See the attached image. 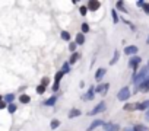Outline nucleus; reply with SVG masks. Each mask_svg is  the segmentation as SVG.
I'll return each mask as SVG.
<instances>
[{"label":"nucleus","mask_w":149,"mask_h":131,"mask_svg":"<svg viewBox=\"0 0 149 131\" xmlns=\"http://www.w3.org/2000/svg\"><path fill=\"white\" fill-rule=\"evenodd\" d=\"M82 98H83L85 100H91V99H94V98H95V87L91 86V87H89V90H88V93H85Z\"/></svg>","instance_id":"6e6552de"},{"label":"nucleus","mask_w":149,"mask_h":131,"mask_svg":"<svg viewBox=\"0 0 149 131\" xmlns=\"http://www.w3.org/2000/svg\"><path fill=\"white\" fill-rule=\"evenodd\" d=\"M4 108H7V103L4 102V100H2V102H0V109H4Z\"/></svg>","instance_id":"f704fd0d"},{"label":"nucleus","mask_w":149,"mask_h":131,"mask_svg":"<svg viewBox=\"0 0 149 131\" xmlns=\"http://www.w3.org/2000/svg\"><path fill=\"white\" fill-rule=\"evenodd\" d=\"M136 53H137V47L136 45H129V47L124 48V54H127V56H134Z\"/></svg>","instance_id":"9d476101"},{"label":"nucleus","mask_w":149,"mask_h":131,"mask_svg":"<svg viewBox=\"0 0 149 131\" xmlns=\"http://www.w3.org/2000/svg\"><path fill=\"white\" fill-rule=\"evenodd\" d=\"M3 99H4V102H6L7 105H10V103H13V100H15V95L13 93H7Z\"/></svg>","instance_id":"f3484780"},{"label":"nucleus","mask_w":149,"mask_h":131,"mask_svg":"<svg viewBox=\"0 0 149 131\" xmlns=\"http://www.w3.org/2000/svg\"><path fill=\"white\" fill-rule=\"evenodd\" d=\"M118 57H120V54H118V51H116V53H114V58H113V60L110 61V64H114V63L118 60Z\"/></svg>","instance_id":"2f4dec72"},{"label":"nucleus","mask_w":149,"mask_h":131,"mask_svg":"<svg viewBox=\"0 0 149 131\" xmlns=\"http://www.w3.org/2000/svg\"><path fill=\"white\" fill-rule=\"evenodd\" d=\"M61 39L63 41H70V34L67 31H63L61 32Z\"/></svg>","instance_id":"b1692460"},{"label":"nucleus","mask_w":149,"mask_h":131,"mask_svg":"<svg viewBox=\"0 0 149 131\" xmlns=\"http://www.w3.org/2000/svg\"><path fill=\"white\" fill-rule=\"evenodd\" d=\"M79 53H73L72 54V56H70V60H69V64L70 66H72V64H75V63H76L78 61V58H79Z\"/></svg>","instance_id":"6ab92c4d"},{"label":"nucleus","mask_w":149,"mask_h":131,"mask_svg":"<svg viewBox=\"0 0 149 131\" xmlns=\"http://www.w3.org/2000/svg\"><path fill=\"white\" fill-rule=\"evenodd\" d=\"M79 12H80V15H82V16H85V15H86V12H88V7H85V6H80Z\"/></svg>","instance_id":"473e14b6"},{"label":"nucleus","mask_w":149,"mask_h":131,"mask_svg":"<svg viewBox=\"0 0 149 131\" xmlns=\"http://www.w3.org/2000/svg\"><path fill=\"white\" fill-rule=\"evenodd\" d=\"M148 67H149V61H148Z\"/></svg>","instance_id":"a19ab883"},{"label":"nucleus","mask_w":149,"mask_h":131,"mask_svg":"<svg viewBox=\"0 0 149 131\" xmlns=\"http://www.w3.org/2000/svg\"><path fill=\"white\" fill-rule=\"evenodd\" d=\"M136 109L139 111H148L149 109V100H145V102H140V103H136Z\"/></svg>","instance_id":"f8f14e48"},{"label":"nucleus","mask_w":149,"mask_h":131,"mask_svg":"<svg viewBox=\"0 0 149 131\" xmlns=\"http://www.w3.org/2000/svg\"><path fill=\"white\" fill-rule=\"evenodd\" d=\"M111 15H113V21H114V23H117L118 22V15L116 10H111Z\"/></svg>","instance_id":"bb28decb"},{"label":"nucleus","mask_w":149,"mask_h":131,"mask_svg":"<svg viewBox=\"0 0 149 131\" xmlns=\"http://www.w3.org/2000/svg\"><path fill=\"white\" fill-rule=\"evenodd\" d=\"M61 77H63V73H61V72H57V73H56V77H54V82H56V84H60Z\"/></svg>","instance_id":"412c9836"},{"label":"nucleus","mask_w":149,"mask_h":131,"mask_svg":"<svg viewBox=\"0 0 149 131\" xmlns=\"http://www.w3.org/2000/svg\"><path fill=\"white\" fill-rule=\"evenodd\" d=\"M118 130H120L118 124H111V122L104 124V131H118Z\"/></svg>","instance_id":"1a4fd4ad"},{"label":"nucleus","mask_w":149,"mask_h":131,"mask_svg":"<svg viewBox=\"0 0 149 131\" xmlns=\"http://www.w3.org/2000/svg\"><path fill=\"white\" fill-rule=\"evenodd\" d=\"M69 67H70V64H69V63H64V64H63V67H61V73H63V74L69 73V72H70V69H69Z\"/></svg>","instance_id":"5701e85b"},{"label":"nucleus","mask_w":149,"mask_h":131,"mask_svg":"<svg viewBox=\"0 0 149 131\" xmlns=\"http://www.w3.org/2000/svg\"><path fill=\"white\" fill-rule=\"evenodd\" d=\"M148 44H149V38H148Z\"/></svg>","instance_id":"ea45409f"},{"label":"nucleus","mask_w":149,"mask_h":131,"mask_svg":"<svg viewBox=\"0 0 149 131\" xmlns=\"http://www.w3.org/2000/svg\"><path fill=\"white\" fill-rule=\"evenodd\" d=\"M56 102H57V96H56V95H53L51 98H48V99L45 100V102H44V105H45V106H53Z\"/></svg>","instance_id":"2eb2a0df"},{"label":"nucleus","mask_w":149,"mask_h":131,"mask_svg":"<svg viewBox=\"0 0 149 131\" xmlns=\"http://www.w3.org/2000/svg\"><path fill=\"white\" fill-rule=\"evenodd\" d=\"M108 89H110V83H101V84H98V86L95 87V92L97 93L104 95V93H107Z\"/></svg>","instance_id":"39448f33"},{"label":"nucleus","mask_w":149,"mask_h":131,"mask_svg":"<svg viewBox=\"0 0 149 131\" xmlns=\"http://www.w3.org/2000/svg\"><path fill=\"white\" fill-rule=\"evenodd\" d=\"M140 63H142V57H132V58H130V61H129V66L130 67H132V69L134 70V73H136V70H137V66L140 64Z\"/></svg>","instance_id":"7ed1b4c3"},{"label":"nucleus","mask_w":149,"mask_h":131,"mask_svg":"<svg viewBox=\"0 0 149 131\" xmlns=\"http://www.w3.org/2000/svg\"><path fill=\"white\" fill-rule=\"evenodd\" d=\"M59 125H60V121H59V119H53V121L50 122L51 130H56V128H59Z\"/></svg>","instance_id":"aec40b11"},{"label":"nucleus","mask_w":149,"mask_h":131,"mask_svg":"<svg viewBox=\"0 0 149 131\" xmlns=\"http://www.w3.org/2000/svg\"><path fill=\"white\" fill-rule=\"evenodd\" d=\"M45 90H47V87H44V86H41V84H40V86L38 87H37V92H38V93L40 95H42V93H44V92Z\"/></svg>","instance_id":"c85d7f7f"},{"label":"nucleus","mask_w":149,"mask_h":131,"mask_svg":"<svg viewBox=\"0 0 149 131\" xmlns=\"http://www.w3.org/2000/svg\"><path fill=\"white\" fill-rule=\"evenodd\" d=\"M145 119H146V121H149V109H148V111H146V115H145Z\"/></svg>","instance_id":"c9c22d12"},{"label":"nucleus","mask_w":149,"mask_h":131,"mask_svg":"<svg viewBox=\"0 0 149 131\" xmlns=\"http://www.w3.org/2000/svg\"><path fill=\"white\" fill-rule=\"evenodd\" d=\"M104 124H105V122L102 121V119H95V121L91 122V125L88 127V131H94L97 127H99V125H104Z\"/></svg>","instance_id":"9b49d317"},{"label":"nucleus","mask_w":149,"mask_h":131,"mask_svg":"<svg viewBox=\"0 0 149 131\" xmlns=\"http://www.w3.org/2000/svg\"><path fill=\"white\" fill-rule=\"evenodd\" d=\"M107 73V69H104V67H101V69H98V72L95 73V80H101L102 77H104V74Z\"/></svg>","instance_id":"ddd939ff"},{"label":"nucleus","mask_w":149,"mask_h":131,"mask_svg":"<svg viewBox=\"0 0 149 131\" xmlns=\"http://www.w3.org/2000/svg\"><path fill=\"white\" fill-rule=\"evenodd\" d=\"M104 111H105V102H101V103H98L95 108L92 109L91 112H89V115H97V114L104 112Z\"/></svg>","instance_id":"20e7f679"},{"label":"nucleus","mask_w":149,"mask_h":131,"mask_svg":"<svg viewBox=\"0 0 149 131\" xmlns=\"http://www.w3.org/2000/svg\"><path fill=\"white\" fill-rule=\"evenodd\" d=\"M16 109H18V106H16L15 103H10V105H7V111H9V114H15Z\"/></svg>","instance_id":"4be33fe9"},{"label":"nucleus","mask_w":149,"mask_h":131,"mask_svg":"<svg viewBox=\"0 0 149 131\" xmlns=\"http://www.w3.org/2000/svg\"><path fill=\"white\" fill-rule=\"evenodd\" d=\"M48 84H50V79H48V77H42V79H41V86L47 87Z\"/></svg>","instance_id":"a878e982"},{"label":"nucleus","mask_w":149,"mask_h":131,"mask_svg":"<svg viewBox=\"0 0 149 131\" xmlns=\"http://www.w3.org/2000/svg\"><path fill=\"white\" fill-rule=\"evenodd\" d=\"M130 98V89L129 87H121L120 89V92L117 93V99L118 100H121V102H124V100H127Z\"/></svg>","instance_id":"f03ea898"},{"label":"nucleus","mask_w":149,"mask_h":131,"mask_svg":"<svg viewBox=\"0 0 149 131\" xmlns=\"http://www.w3.org/2000/svg\"><path fill=\"white\" fill-rule=\"evenodd\" d=\"M124 131H134L133 127H130V128H124Z\"/></svg>","instance_id":"4c0bfd02"},{"label":"nucleus","mask_w":149,"mask_h":131,"mask_svg":"<svg viewBox=\"0 0 149 131\" xmlns=\"http://www.w3.org/2000/svg\"><path fill=\"white\" fill-rule=\"evenodd\" d=\"M89 32V25L88 23H82V34H86Z\"/></svg>","instance_id":"7c9ffc66"},{"label":"nucleus","mask_w":149,"mask_h":131,"mask_svg":"<svg viewBox=\"0 0 149 131\" xmlns=\"http://www.w3.org/2000/svg\"><path fill=\"white\" fill-rule=\"evenodd\" d=\"M79 115H82V112H80L79 109H76V108H73V109H70L69 111V118H76V117H79Z\"/></svg>","instance_id":"4468645a"},{"label":"nucleus","mask_w":149,"mask_h":131,"mask_svg":"<svg viewBox=\"0 0 149 131\" xmlns=\"http://www.w3.org/2000/svg\"><path fill=\"white\" fill-rule=\"evenodd\" d=\"M76 42H70L69 44V51H72V53H75V50H76Z\"/></svg>","instance_id":"c756f323"},{"label":"nucleus","mask_w":149,"mask_h":131,"mask_svg":"<svg viewBox=\"0 0 149 131\" xmlns=\"http://www.w3.org/2000/svg\"><path fill=\"white\" fill-rule=\"evenodd\" d=\"M133 130L134 131H148V127H145V125H134Z\"/></svg>","instance_id":"393cba45"},{"label":"nucleus","mask_w":149,"mask_h":131,"mask_svg":"<svg viewBox=\"0 0 149 131\" xmlns=\"http://www.w3.org/2000/svg\"><path fill=\"white\" fill-rule=\"evenodd\" d=\"M2 100H3V98H2V95H0V102H2Z\"/></svg>","instance_id":"58836bf2"},{"label":"nucleus","mask_w":149,"mask_h":131,"mask_svg":"<svg viewBox=\"0 0 149 131\" xmlns=\"http://www.w3.org/2000/svg\"><path fill=\"white\" fill-rule=\"evenodd\" d=\"M75 42H76V45H82L83 42H85V35L80 32V34H76V39H75Z\"/></svg>","instance_id":"dca6fc26"},{"label":"nucleus","mask_w":149,"mask_h":131,"mask_svg":"<svg viewBox=\"0 0 149 131\" xmlns=\"http://www.w3.org/2000/svg\"><path fill=\"white\" fill-rule=\"evenodd\" d=\"M99 7H101V2H98V0H91L88 3V10H92V12L98 10Z\"/></svg>","instance_id":"423d86ee"},{"label":"nucleus","mask_w":149,"mask_h":131,"mask_svg":"<svg viewBox=\"0 0 149 131\" xmlns=\"http://www.w3.org/2000/svg\"><path fill=\"white\" fill-rule=\"evenodd\" d=\"M136 89H139V90H142V92H148L149 90V74L146 76V79L136 87Z\"/></svg>","instance_id":"0eeeda50"},{"label":"nucleus","mask_w":149,"mask_h":131,"mask_svg":"<svg viewBox=\"0 0 149 131\" xmlns=\"http://www.w3.org/2000/svg\"><path fill=\"white\" fill-rule=\"evenodd\" d=\"M117 7L121 10V12H127L126 7H124V3H123V2H117Z\"/></svg>","instance_id":"cd10ccee"},{"label":"nucleus","mask_w":149,"mask_h":131,"mask_svg":"<svg viewBox=\"0 0 149 131\" xmlns=\"http://www.w3.org/2000/svg\"><path fill=\"white\" fill-rule=\"evenodd\" d=\"M148 74H149V67H148V66L143 67L139 73H134V74H133V83H134V86H136V87L139 86V84L146 79V76H148Z\"/></svg>","instance_id":"f257e3e1"},{"label":"nucleus","mask_w":149,"mask_h":131,"mask_svg":"<svg viewBox=\"0 0 149 131\" xmlns=\"http://www.w3.org/2000/svg\"><path fill=\"white\" fill-rule=\"evenodd\" d=\"M143 10H145V13H148V15H149V3L143 4Z\"/></svg>","instance_id":"72a5a7b5"},{"label":"nucleus","mask_w":149,"mask_h":131,"mask_svg":"<svg viewBox=\"0 0 149 131\" xmlns=\"http://www.w3.org/2000/svg\"><path fill=\"white\" fill-rule=\"evenodd\" d=\"M143 4H145V2H142V0H140V2H137V6L143 7Z\"/></svg>","instance_id":"e433bc0d"},{"label":"nucleus","mask_w":149,"mask_h":131,"mask_svg":"<svg viewBox=\"0 0 149 131\" xmlns=\"http://www.w3.org/2000/svg\"><path fill=\"white\" fill-rule=\"evenodd\" d=\"M19 102H21V103H29V102H31V98H29L28 95L22 93V95L19 96Z\"/></svg>","instance_id":"a211bd4d"}]
</instances>
